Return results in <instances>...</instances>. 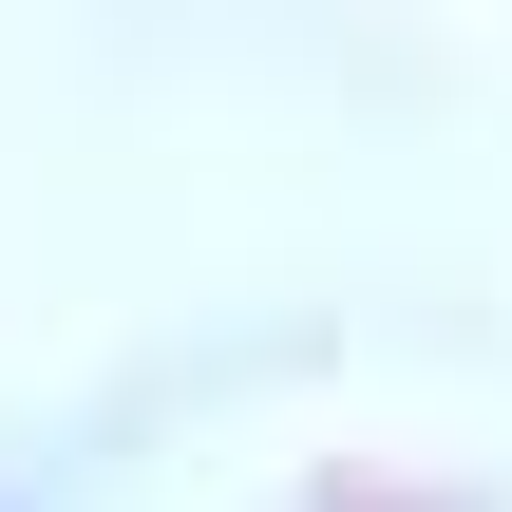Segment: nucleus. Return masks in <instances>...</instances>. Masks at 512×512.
<instances>
[{"label": "nucleus", "instance_id": "obj_1", "mask_svg": "<svg viewBox=\"0 0 512 512\" xmlns=\"http://www.w3.org/2000/svg\"><path fill=\"white\" fill-rule=\"evenodd\" d=\"M0 512H38V494H0Z\"/></svg>", "mask_w": 512, "mask_h": 512}]
</instances>
